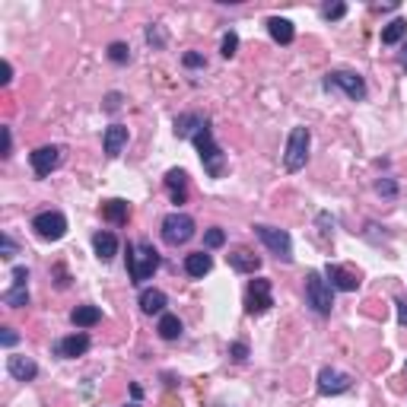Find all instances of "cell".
Segmentation results:
<instances>
[{
    "mask_svg": "<svg viewBox=\"0 0 407 407\" xmlns=\"http://www.w3.org/2000/svg\"><path fill=\"white\" fill-rule=\"evenodd\" d=\"M191 143H194V150H198V156H200L204 172H207L210 179H223V175H226V153H223V147L216 143L210 121L191 137Z\"/></svg>",
    "mask_w": 407,
    "mask_h": 407,
    "instance_id": "obj_1",
    "label": "cell"
},
{
    "mask_svg": "<svg viewBox=\"0 0 407 407\" xmlns=\"http://www.w3.org/2000/svg\"><path fill=\"white\" fill-rule=\"evenodd\" d=\"M159 265H163V258H159V251L153 249L150 242H131L128 245V277L134 286L147 283V280L159 271Z\"/></svg>",
    "mask_w": 407,
    "mask_h": 407,
    "instance_id": "obj_2",
    "label": "cell"
},
{
    "mask_svg": "<svg viewBox=\"0 0 407 407\" xmlns=\"http://www.w3.org/2000/svg\"><path fill=\"white\" fill-rule=\"evenodd\" d=\"M306 306L315 315H331V309H334V286L318 271H309L306 277Z\"/></svg>",
    "mask_w": 407,
    "mask_h": 407,
    "instance_id": "obj_3",
    "label": "cell"
},
{
    "mask_svg": "<svg viewBox=\"0 0 407 407\" xmlns=\"http://www.w3.org/2000/svg\"><path fill=\"white\" fill-rule=\"evenodd\" d=\"M251 229H255V236L265 242V249L271 251L277 261H283V265L293 261V239H290L286 229H274V226H265V223H255Z\"/></svg>",
    "mask_w": 407,
    "mask_h": 407,
    "instance_id": "obj_4",
    "label": "cell"
},
{
    "mask_svg": "<svg viewBox=\"0 0 407 407\" xmlns=\"http://www.w3.org/2000/svg\"><path fill=\"white\" fill-rule=\"evenodd\" d=\"M309 147H312V131L302 128V124L290 131V140H286V153H283L286 172L306 169V163H309Z\"/></svg>",
    "mask_w": 407,
    "mask_h": 407,
    "instance_id": "obj_5",
    "label": "cell"
},
{
    "mask_svg": "<svg viewBox=\"0 0 407 407\" xmlns=\"http://www.w3.org/2000/svg\"><path fill=\"white\" fill-rule=\"evenodd\" d=\"M325 89H343V96H347L350 102H363L366 93H369V89H366V80L353 71L328 73V77H325Z\"/></svg>",
    "mask_w": 407,
    "mask_h": 407,
    "instance_id": "obj_6",
    "label": "cell"
},
{
    "mask_svg": "<svg viewBox=\"0 0 407 407\" xmlns=\"http://www.w3.org/2000/svg\"><path fill=\"white\" fill-rule=\"evenodd\" d=\"M191 239H194V220L188 214H179V210H175V214H169L163 220V242L165 245H175V249H179V245L191 242Z\"/></svg>",
    "mask_w": 407,
    "mask_h": 407,
    "instance_id": "obj_7",
    "label": "cell"
},
{
    "mask_svg": "<svg viewBox=\"0 0 407 407\" xmlns=\"http://www.w3.org/2000/svg\"><path fill=\"white\" fill-rule=\"evenodd\" d=\"M32 229H36V236L45 239V242H57L67 232V216L61 210H42V214L32 216Z\"/></svg>",
    "mask_w": 407,
    "mask_h": 407,
    "instance_id": "obj_8",
    "label": "cell"
},
{
    "mask_svg": "<svg viewBox=\"0 0 407 407\" xmlns=\"http://www.w3.org/2000/svg\"><path fill=\"white\" fill-rule=\"evenodd\" d=\"M274 306V290H271V280L267 277H255L245 290V312L249 315H261Z\"/></svg>",
    "mask_w": 407,
    "mask_h": 407,
    "instance_id": "obj_9",
    "label": "cell"
},
{
    "mask_svg": "<svg viewBox=\"0 0 407 407\" xmlns=\"http://www.w3.org/2000/svg\"><path fill=\"white\" fill-rule=\"evenodd\" d=\"M29 163H32V172H36L38 179H48L51 172L64 163V147H57V143H51V147H38V150L29 153Z\"/></svg>",
    "mask_w": 407,
    "mask_h": 407,
    "instance_id": "obj_10",
    "label": "cell"
},
{
    "mask_svg": "<svg viewBox=\"0 0 407 407\" xmlns=\"http://www.w3.org/2000/svg\"><path fill=\"white\" fill-rule=\"evenodd\" d=\"M0 302L10 309H22L29 306V267H13V286H10L7 293L0 296Z\"/></svg>",
    "mask_w": 407,
    "mask_h": 407,
    "instance_id": "obj_11",
    "label": "cell"
},
{
    "mask_svg": "<svg viewBox=\"0 0 407 407\" xmlns=\"http://www.w3.org/2000/svg\"><path fill=\"white\" fill-rule=\"evenodd\" d=\"M350 385H353V379L347 376V372H341V369H331V366H325V369L318 372V394H325V398L350 392Z\"/></svg>",
    "mask_w": 407,
    "mask_h": 407,
    "instance_id": "obj_12",
    "label": "cell"
},
{
    "mask_svg": "<svg viewBox=\"0 0 407 407\" xmlns=\"http://www.w3.org/2000/svg\"><path fill=\"white\" fill-rule=\"evenodd\" d=\"M89 334L86 331H77V334H67V337H61V341L54 343V353L61 360H77V357H83L86 350H89Z\"/></svg>",
    "mask_w": 407,
    "mask_h": 407,
    "instance_id": "obj_13",
    "label": "cell"
},
{
    "mask_svg": "<svg viewBox=\"0 0 407 407\" xmlns=\"http://www.w3.org/2000/svg\"><path fill=\"white\" fill-rule=\"evenodd\" d=\"M325 277H328V283L334 286V290H341V293H353L360 286V274L350 271V267H341V265H328L325 267Z\"/></svg>",
    "mask_w": 407,
    "mask_h": 407,
    "instance_id": "obj_14",
    "label": "cell"
},
{
    "mask_svg": "<svg viewBox=\"0 0 407 407\" xmlns=\"http://www.w3.org/2000/svg\"><path fill=\"white\" fill-rule=\"evenodd\" d=\"M131 140V131L124 124H108L105 134H102V147H105V156H121V150L128 147Z\"/></svg>",
    "mask_w": 407,
    "mask_h": 407,
    "instance_id": "obj_15",
    "label": "cell"
},
{
    "mask_svg": "<svg viewBox=\"0 0 407 407\" xmlns=\"http://www.w3.org/2000/svg\"><path fill=\"white\" fill-rule=\"evenodd\" d=\"M210 118L207 114H200V112H185L175 118V137H182V140H191L194 134H198L204 124H207Z\"/></svg>",
    "mask_w": 407,
    "mask_h": 407,
    "instance_id": "obj_16",
    "label": "cell"
},
{
    "mask_svg": "<svg viewBox=\"0 0 407 407\" xmlns=\"http://www.w3.org/2000/svg\"><path fill=\"white\" fill-rule=\"evenodd\" d=\"M7 372L13 376L16 382H32L38 376V366H36V360L13 353V357H7Z\"/></svg>",
    "mask_w": 407,
    "mask_h": 407,
    "instance_id": "obj_17",
    "label": "cell"
},
{
    "mask_svg": "<svg viewBox=\"0 0 407 407\" xmlns=\"http://www.w3.org/2000/svg\"><path fill=\"white\" fill-rule=\"evenodd\" d=\"M165 191H169L172 204H185L188 200V175L182 169H169L165 172Z\"/></svg>",
    "mask_w": 407,
    "mask_h": 407,
    "instance_id": "obj_18",
    "label": "cell"
},
{
    "mask_svg": "<svg viewBox=\"0 0 407 407\" xmlns=\"http://www.w3.org/2000/svg\"><path fill=\"white\" fill-rule=\"evenodd\" d=\"M210 267H214V258L207 255V251H194V255H185V274L194 280L207 277Z\"/></svg>",
    "mask_w": 407,
    "mask_h": 407,
    "instance_id": "obj_19",
    "label": "cell"
},
{
    "mask_svg": "<svg viewBox=\"0 0 407 407\" xmlns=\"http://www.w3.org/2000/svg\"><path fill=\"white\" fill-rule=\"evenodd\" d=\"M229 267L236 274H255L258 267H261V258L251 255L249 249H236L232 255H229Z\"/></svg>",
    "mask_w": 407,
    "mask_h": 407,
    "instance_id": "obj_20",
    "label": "cell"
},
{
    "mask_svg": "<svg viewBox=\"0 0 407 407\" xmlns=\"http://www.w3.org/2000/svg\"><path fill=\"white\" fill-rule=\"evenodd\" d=\"M102 216H105L108 223H114V226H124L128 216H131V204L128 200H121V198H112V200L102 204Z\"/></svg>",
    "mask_w": 407,
    "mask_h": 407,
    "instance_id": "obj_21",
    "label": "cell"
},
{
    "mask_svg": "<svg viewBox=\"0 0 407 407\" xmlns=\"http://www.w3.org/2000/svg\"><path fill=\"white\" fill-rule=\"evenodd\" d=\"M267 32H271V38H274L277 45H290V42L296 38L293 22L283 20V16H271V20H267Z\"/></svg>",
    "mask_w": 407,
    "mask_h": 407,
    "instance_id": "obj_22",
    "label": "cell"
},
{
    "mask_svg": "<svg viewBox=\"0 0 407 407\" xmlns=\"http://www.w3.org/2000/svg\"><path fill=\"white\" fill-rule=\"evenodd\" d=\"M93 249H96V258L99 261H112L114 255H118V239H114V232H96L93 236Z\"/></svg>",
    "mask_w": 407,
    "mask_h": 407,
    "instance_id": "obj_23",
    "label": "cell"
},
{
    "mask_svg": "<svg viewBox=\"0 0 407 407\" xmlns=\"http://www.w3.org/2000/svg\"><path fill=\"white\" fill-rule=\"evenodd\" d=\"M169 306V296L163 290H143L140 293V312L143 315H163V309Z\"/></svg>",
    "mask_w": 407,
    "mask_h": 407,
    "instance_id": "obj_24",
    "label": "cell"
},
{
    "mask_svg": "<svg viewBox=\"0 0 407 407\" xmlns=\"http://www.w3.org/2000/svg\"><path fill=\"white\" fill-rule=\"evenodd\" d=\"M156 331H159V337H163V341H179V337H182V331H185V325H182V318H179V315L163 312V315H159Z\"/></svg>",
    "mask_w": 407,
    "mask_h": 407,
    "instance_id": "obj_25",
    "label": "cell"
},
{
    "mask_svg": "<svg viewBox=\"0 0 407 407\" xmlns=\"http://www.w3.org/2000/svg\"><path fill=\"white\" fill-rule=\"evenodd\" d=\"M71 322L77 325V328H93V325L102 322V309L99 306H77L71 312Z\"/></svg>",
    "mask_w": 407,
    "mask_h": 407,
    "instance_id": "obj_26",
    "label": "cell"
},
{
    "mask_svg": "<svg viewBox=\"0 0 407 407\" xmlns=\"http://www.w3.org/2000/svg\"><path fill=\"white\" fill-rule=\"evenodd\" d=\"M407 38V20H392L385 29H382V45H398Z\"/></svg>",
    "mask_w": 407,
    "mask_h": 407,
    "instance_id": "obj_27",
    "label": "cell"
},
{
    "mask_svg": "<svg viewBox=\"0 0 407 407\" xmlns=\"http://www.w3.org/2000/svg\"><path fill=\"white\" fill-rule=\"evenodd\" d=\"M108 61H112V64H118V67L131 64V45L128 42H112V45H108Z\"/></svg>",
    "mask_w": 407,
    "mask_h": 407,
    "instance_id": "obj_28",
    "label": "cell"
},
{
    "mask_svg": "<svg viewBox=\"0 0 407 407\" xmlns=\"http://www.w3.org/2000/svg\"><path fill=\"white\" fill-rule=\"evenodd\" d=\"M223 245H226V232H223L220 226H214V229H207V232H204V251L223 249Z\"/></svg>",
    "mask_w": 407,
    "mask_h": 407,
    "instance_id": "obj_29",
    "label": "cell"
},
{
    "mask_svg": "<svg viewBox=\"0 0 407 407\" xmlns=\"http://www.w3.org/2000/svg\"><path fill=\"white\" fill-rule=\"evenodd\" d=\"M236 51H239V36L229 29L226 36H223V42H220V54L229 61V57H236Z\"/></svg>",
    "mask_w": 407,
    "mask_h": 407,
    "instance_id": "obj_30",
    "label": "cell"
},
{
    "mask_svg": "<svg viewBox=\"0 0 407 407\" xmlns=\"http://www.w3.org/2000/svg\"><path fill=\"white\" fill-rule=\"evenodd\" d=\"M229 360L245 363V360H249V343H245V341H232V343H229Z\"/></svg>",
    "mask_w": 407,
    "mask_h": 407,
    "instance_id": "obj_31",
    "label": "cell"
},
{
    "mask_svg": "<svg viewBox=\"0 0 407 407\" xmlns=\"http://www.w3.org/2000/svg\"><path fill=\"white\" fill-rule=\"evenodd\" d=\"M147 42H150L153 48H163V45H165V36H163V29H159L156 22H153V26H147Z\"/></svg>",
    "mask_w": 407,
    "mask_h": 407,
    "instance_id": "obj_32",
    "label": "cell"
},
{
    "mask_svg": "<svg viewBox=\"0 0 407 407\" xmlns=\"http://www.w3.org/2000/svg\"><path fill=\"white\" fill-rule=\"evenodd\" d=\"M376 191H379L382 198H394V194H398V182H394V179H382V182H376Z\"/></svg>",
    "mask_w": 407,
    "mask_h": 407,
    "instance_id": "obj_33",
    "label": "cell"
},
{
    "mask_svg": "<svg viewBox=\"0 0 407 407\" xmlns=\"http://www.w3.org/2000/svg\"><path fill=\"white\" fill-rule=\"evenodd\" d=\"M343 13H347V3H328V7H322L325 20H341Z\"/></svg>",
    "mask_w": 407,
    "mask_h": 407,
    "instance_id": "obj_34",
    "label": "cell"
},
{
    "mask_svg": "<svg viewBox=\"0 0 407 407\" xmlns=\"http://www.w3.org/2000/svg\"><path fill=\"white\" fill-rule=\"evenodd\" d=\"M182 64H185V67H191V71H194V67H207V57H204V54H198V51H188V54L182 57Z\"/></svg>",
    "mask_w": 407,
    "mask_h": 407,
    "instance_id": "obj_35",
    "label": "cell"
},
{
    "mask_svg": "<svg viewBox=\"0 0 407 407\" xmlns=\"http://www.w3.org/2000/svg\"><path fill=\"white\" fill-rule=\"evenodd\" d=\"M13 255H16V242L7 236V232H3V236H0V258H7V261H10Z\"/></svg>",
    "mask_w": 407,
    "mask_h": 407,
    "instance_id": "obj_36",
    "label": "cell"
},
{
    "mask_svg": "<svg viewBox=\"0 0 407 407\" xmlns=\"http://www.w3.org/2000/svg\"><path fill=\"white\" fill-rule=\"evenodd\" d=\"M102 108H105L108 114H114L118 108H121V93H108V96H105V102H102Z\"/></svg>",
    "mask_w": 407,
    "mask_h": 407,
    "instance_id": "obj_37",
    "label": "cell"
},
{
    "mask_svg": "<svg viewBox=\"0 0 407 407\" xmlns=\"http://www.w3.org/2000/svg\"><path fill=\"white\" fill-rule=\"evenodd\" d=\"M16 341H20V334H16L13 328H0V343H3V347H16Z\"/></svg>",
    "mask_w": 407,
    "mask_h": 407,
    "instance_id": "obj_38",
    "label": "cell"
},
{
    "mask_svg": "<svg viewBox=\"0 0 407 407\" xmlns=\"http://www.w3.org/2000/svg\"><path fill=\"white\" fill-rule=\"evenodd\" d=\"M0 134H3V153H0V156L7 159L10 153H13V134H10V128H0Z\"/></svg>",
    "mask_w": 407,
    "mask_h": 407,
    "instance_id": "obj_39",
    "label": "cell"
},
{
    "mask_svg": "<svg viewBox=\"0 0 407 407\" xmlns=\"http://www.w3.org/2000/svg\"><path fill=\"white\" fill-rule=\"evenodd\" d=\"M54 277H57V286H61V290H67V286H71V277H67L64 265H54Z\"/></svg>",
    "mask_w": 407,
    "mask_h": 407,
    "instance_id": "obj_40",
    "label": "cell"
},
{
    "mask_svg": "<svg viewBox=\"0 0 407 407\" xmlns=\"http://www.w3.org/2000/svg\"><path fill=\"white\" fill-rule=\"evenodd\" d=\"M394 306H398V322L407 328V299H398Z\"/></svg>",
    "mask_w": 407,
    "mask_h": 407,
    "instance_id": "obj_41",
    "label": "cell"
},
{
    "mask_svg": "<svg viewBox=\"0 0 407 407\" xmlns=\"http://www.w3.org/2000/svg\"><path fill=\"white\" fill-rule=\"evenodd\" d=\"M10 80H13V64H10V61H3V86H7Z\"/></svg>",
    "mask_w": 407,
    "mask_h": 407,
    "instance_id": "obj_42",
    "label": "cell"
},
{
    "mask_svg": "<svg viewBox=\"0 0 407 407\" xmlns=\"http://www.w3.org/2000/svg\"><path fill=\"white\" fill-rule=\"evenodd\" d=\"M131 398L140 401V398H143V388H140V385H131Z\"/></svg>",
    "mask_w": 407,
    "mask_h": 407,
    "instance_id": "obj_43",
    "label": "cell"
},
{
    "mask_svg": "<svg viewBox=\"0 0 407 407\" xmlns=\"http://www.w3.org/2000/svg\"><path fill=\"white\" fill-rule=\"evenodd\" d=\"M401 67L407 71V42H404V48H401Z\"/></svg>",
    "mask_w": 407,
    "mask_h": 407,
    "instance_id": "obj_44",
    "label": "cell"
},
{
    "mask_svg": "<svg viewBox=\"0 0 407 407\" xmlns=\"http://www.w3.org/2000/svg\"><path fill=\"white\" fill-rule=\"evenodd\" d=\"M128 407H137V404H128Z\"/></svg>",
    "mask_w": 407,
    "mask_h": 407,
    "instance_id": "obj_45",
    "label": "cell"
}]
</instances>
